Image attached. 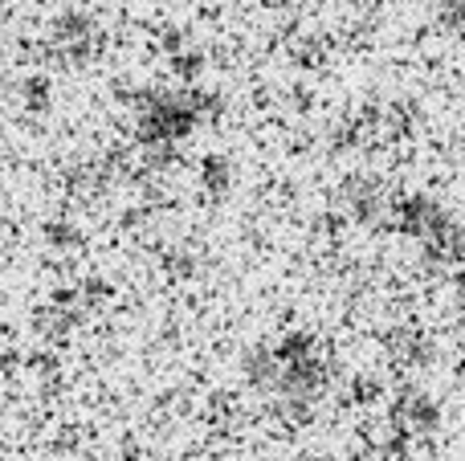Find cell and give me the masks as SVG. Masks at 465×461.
Returning <instances> with one entry per match:
<instances>
[{
    "label": "cell",
    "instance_id": "6da1fadb",
    "mask_svg": "<svg viewBox=\"0 0 465 461\" xmlns=\"http://www.w3.org/2000/svg\"><path fill=\"white\" fill-rule=\"evenodd\" d=\"M201 119V106L193 98H172V94H155L143 111V139L147 143H176L193 131V123Z\"/></svg>",
    "mask_w": 465,
    "mask_h": 461
},
{
    "label": "cell",
    "instance_id": "7a4b0ae2",
    "mask_svg": "<svg viewBox=\"0 0 465 461\" xmlns=\"http://www.w3.org/2000/svg\"><path fill=\"white\" fill-rule=\"evenodd\" d=\"M445 25H465V0H445Z\"/></svg>",
    "mask_w": 465,
    "mask_h": 461
},
{
    "label": "cell",
    "instance_id": "3957f363",
    "mask_svg": "<svg viewBox=\"0 0 465 461\" xmlns=\"http://www.w3.org/2000/svg\"><path fill=\"white\" fill-rule=\"evenodd\" d=\"M458 290L465 294V270H461V274H458Z\"/></svg>",
    "mask_w": 465,
    "mask_h": 461
}]
</instances>
